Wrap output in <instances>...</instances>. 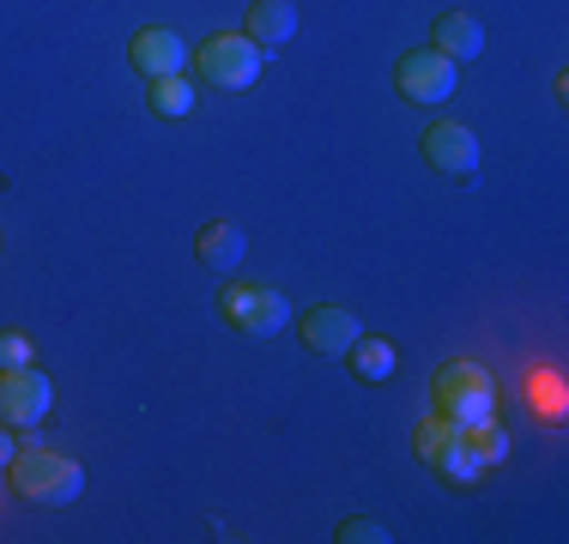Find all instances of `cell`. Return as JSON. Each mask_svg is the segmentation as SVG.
I'll use <instances>...</instances> for the list:
<instances>
[{
    "instance_id": "3957f363",
    "label": "cell",
    "mask_w": 569,
    "mask_h": 544,
    "mask_svg": "<svg viewBox=\"0 0 569 544\" xmlns=\"http://www.w3.org/2000/svg\"><path fill=\"white\" fill-rule=\"evenodd\" d=\"M219 315H224V326H237L242 339H279L284 326H291V303H284L279 291H267V284H230L219 296Z\"/></svg>"
},
{
    "instance_id": "8992f818",
    "label": "cell",
    "mask_w": 569,
    "mask_h": 544,
    "mask_svg": "<svg viewBox=\"0 0 569 544\" xmlns=\"http://www.w3.org/2000/svg\"><path fill=\"white\" fill-rule=\"evenodd\" d=\"M49 405H56V387H49V375L37 363L0 375V424L7 430H37L49 417Z\"/></svg>"
},
{
    "instance_id": "8fae6325",
    "label": "cell",
    "mask_w": 569,
    "mask_h": 544,
    "mask_svg": "<svg viewBox=\"0 0 569 544\" xmlns=\"http://www.w3.org/2000/svg\"><path fill=\"white\" fill-rule=\"evenodd\" d=\"M242 37H249L254 49H284L297 37V7L291 0H254L249 7V19H242Z\"/></svg>"
},
{
    "instance_id": "2e32d148",
    "label": "cell",
    "mask_w": 569,
    "mask_h": 544,
    "mask_svg": "<svg viewBox=\"0 0 569 544\" xmlns=\"http://www.w3.org/2000/svg\"><path fill=\"white\" fill-rule=\"evenodd\" d=\"M152 109H158V115H170V121L194 115V85H188L182 73H170V79H152Z\"/></svg>"
},
{
    "instance_id": "277c9868",
    "label": "cell",
    "mask_w": 569,
    "mask_h": 544,
    "mask_svg": "<svg viewBox=\"0 0 569 544\" xmlns=\"http://www.w3.org/2000/svg\"><path fill=\"white\" fill-rule=\"evenodd\" d=\"M194 73L207 79L212 91H249L254 79H261V49L249 43V37H207V43L194 49Z\"/></svg>"
},
{
    "instance_id": "5bb4252c",
    "label": "cell",
    "mask_w": 569,
    "mask_h": 544,
    "mask_svg": "<svg viewBox=\"0 0 569 544\" xmlns=\"http://www.w3.org/2000/svg\"><path fill=\"white\" fill-rule=\"evenodd\" d=\"M346 357H351V370H358L363 381H388V375H395V345H388V339H370V333H358V345H351L346 351Z\"/></svg>"
},
{
    "instance_id": "9a60e30c",
    "label": "cell",
    "mask_w": 569,
    "mask_h": 544,
    "mask_svg": "<svg viewBox=\"0 0 569 544\" xmlns=\"http://www.w3.org/2000/svg\"><path fill=\"white\" fill-rule=\"evenodd\" d=\"M460 435H467V447H472V460H479V466H503V460H509V435L497 430V417H485V424H467Z\"/></svg>"
},
{
    "instance_id": "52a82bcc",
    "label": "cell",
    "mask_w": 569,
    "mask_h": 544,
    "mask_svg": "<svg viewBox=\"0 0 569 544\" xmlns=\"http://www.w3.org/2000/svg\"><path fill=\"white\" fill-rule=\"evenodd\" d=\"M455 79H460V67L442 49H412V54H400V67H395V85H400L406 103H449Z\"/></svg>"
},
{
    "instance_id": "ac0fdd59",
    "label": "cell",
    "mask_w": 569,
    "mask_h": 544,
    "mask_svg": "<svg viewBox=\"0 0 569 544\" xmlns=\"http://www.w3.org/2000/svg\"><path fill=\"white\" fill-rule=\"evenodd\" d=\"M24 363H31V339L7 326V333H0V375H7V370H24Z\"/></svg>"
},
{
    "instance_id": "e0dca14e",
    "label": "cell",
    "mask_w": 569,
    "mask_h": 544,
    "mask_svg": "<svg viewBox=\"0 0 569 544\" xmlns=\"http://www.w3.org/2000/svg\"><path fill=\"white\" fill-rule=\"evenodd\" d=\"M340 544H388L395 533H388V521H370V514H351V521H340V533H333Z\"/></svg>"
},
{
    "instance_id": "6da1fadb",
    "label": "cell",
    "mask_w": 569,
    "mask_h": 544,
    "mask_svg": "<svg viewBox=\"0 0 569 544\" xmlns=\"http://www.w3.org/2000/svg\"><path fill=\"white\" fill-rule=\"evenodd\" d=\"M430 412H437V417H449L455 430H467V424H485V417L497 412L491 375H485L472 357H455V363H442V370L430 375Z\"/></svg>"
},
{
    "instance_id": "4fadbf2b",
    "label": "cell",
    "mask_w": 569,
    "mask_h": 544,
    "mask_svg": "<svg viewBox=\"0 0 569 544\" xmlns=\"http://www.w3.org/2000/svg\"><path fill=\"white\" fill-rule=\"evenodd\" d=\"M242 254H249V236H242L237 224H207L194 236V261L207 266V272H230V266H242Z\"/></svg>"
},
{
    "instance_id": "5b68a950",
    "label": "cell",
    "mask_w": 569,
    "mask_h": 544,
    "mask_svg": "<svg viewBox=\"0 0 569 544\" xmlns=\"http://www.w3.org/2000/svg\"><path fill=\"white\" fill-rule=\"evenodd\" d=\"M418 460H425V466H437L442 478L460 484V490L479 484V472H485L479 460H472L467 435H460V430L449 424V417H437V412H430L425 424H418Z\"/></svg>"
},
{
    "instance_id": "d6986e66",
    "label": "cell",
    "mask_w": 569,
    "mask_h": 544,
    "mask_svg": "<svg viewBox=\"0 0 569 544\" xmlns=\"http://www.w3.org/2000/svg\"><path fill=\"white\" fill-rule=\"evenodd\" d=\"M12 460H19V442H12V435H7V424H0V472H7Z\"/></svg>"
},
{
    "instance_id": "9c48e42d",
    "label": "cell",
    "mask_w": 569,
    "mask_h": 544,
    "mask_svg": "<svg viewBox=\"0 0 569 544\" xmlns=\"http://www.w3.org/2000/svg\"><path fill=\"white\" fill-rule=\"evenodd\" d=\"M425 163L437 175H472L479 170V140H472V128H460V121H437V128H425Z\"/></svg>"
},
{
    "instance_id": "7c38bea8",
    "label": "cell",
    "mask_w": 569,
    "mask_h": 544,
    "mask_svg": "<svg viewBox=\"0 0 569 544\" xmlns=\"http://www.w3.org/2000/svg\"><path fill=\"white\" fill-rule=\"evenodd\" d=\"M430 49H442L449 61H472V54H485V24L472 19V12H442L437 31H430Z\"/></svg>"
},
{
    "instance_id": "ba28073f",
    "label": "cell",
    "mask_w": 569,
    "mask_h": 544,
    "mask_svg": "<svg viewBox=\"0 0 569 544\" xmlns=\"http://www.w3.org/2000/svg\"><path fill=\"white\" fill-rule=\"evenodd\" d=\"M358 315L351 309H340V303H321V309H309L303 321H297V339H303L316 357H346L351 345H358Z\"/></svg>"
},
{
    "instance_id": "7a4b0ae2",
    "label": "cell",
    "mask_w": 569,
    "mask_h": 544,
    "mask_svg": "<svg viewBox=\"0 0 569 544\" xmlns=\"http://www.w3.org/2000/svg\"><path fill=\"white\" fill-rule=\"evenodd\" d=\"M7 472H12V484H19V496L37 502V508H67V502H79V490H86V472L67 454H49V447L19 454Z\"/></svg>"
},
{
    "instance_id": "30bf717a",
    "label": "cell",
    "mask_w": 569,
    "mask_h": 544,
    "mask_svg": "<svg viewBox=\"0 0 569 544\" xmlns=\"http://www.w3.org/2000/svg\"><path fill=\"white\" fill-rule=\"evenodd\" d=\"M128 61H133V73L152 85V79H170V73H182L188 67V43L176 31H164V24H152V31H140L128 43Z\"/></svg>"
}]
</instances>
